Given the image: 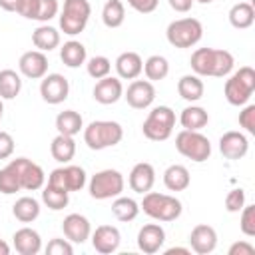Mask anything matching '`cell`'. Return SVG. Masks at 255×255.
I'll list each match as a JSON object with an SVG mask.
<instances>
[{"label": "cell", "instance_id": "obj_54", "mask_svg": "<svg viewBox=\"0 0 255 255\" xmlns=\"http://www.w3.org/2000/svg\"><path fill=\"white\" fill-rule=\"evenodd\" d=\"M195 2H201V4H209V2H213V0H195Z\"/></svg>", "mask_w": 255, "mask_h": 255}, {"label": "cell", "instance_id": "obj_50", "mask_svg": "<svg viewBox=\"0 0 255 255\" xmlns=\"http://www.w3.org/2000/svg\"><path fill=\"white\" fill-rule=\"evenodd\" d=\"M16 4L18 0H0V8L6 12H16Z\"/></svg>", "mask_w": 255, "mask_h": 255}, {"label": "cell", "instance_id": "obj_25", "mask_svg": "<svg viewBox=\"0 0 255 255\" xmlns=\"http://www.w3.org/2000/svg\"><path fill=\"white\" fill-rule=\"evenodd\" d=\"M203 92H205V86H203L201 78L195 76V74H185V76H181L179 82H177V94H179L185 102H189V104L199 102V100L203 98Z\"/></svg>", "mask_w": 255, "mask_h": 255}, {"label": "cell", "instance_id": "obj_38", "mask_svg": "<svg viewBox=\"0 0 255 255\" xmlns=\"http://www.w3.org/2000/svg\"><path fill=\"white\" fill-rule=\"evenodd\" d=\"M86 70H88V76H90V78L102 80V78L110 76V72H112V62H110V58H106V56H94V58L86 60Z\"/></svg>", "mask_w": 255, "mask_h": 255}, {"label": "cell", "instance_id": "obj_6", "mask_svg": "<svg viewBox=\"0 0 255 255\" xmlns=\"http://www.w3.org/2000/svg\"><path fill=\"white\" fill-rule=\"evenodd\" d=\"M92 16V6L88 0H64L60 12V30L68 36H78L86 30Z\"/></svg>", "mask_w": 255, "mask_h": 255}, {"label": "cell", "instance_id": "obj_37", "mask_svg": "<svg viewBox=\"0 0 255 255\" xmlns=\"http://www.w3.org/2000/svg\"><path fill=\"white\" fill-rule=\"evenodd\" d=\"M42 201H44V205L48 209L60 211V209H64L70 203V193L64 191V189H58V187H54L50 183H46L42 187Z\"/></svg>", "mask_w": 255, "mask_h": 255}, {"label": "cell", "instance_id": "obj_49", "mask_svg": "<svg viewBox=\"0 0 255 255\" xmlns=\"http://www.w3.org/2000/svg\"><path fill=\"white\" fill-rule=\"evenodd\" d=\"M167 2L175 12H189L193 6V0H167Z\"/></svg>", "mask_w": 255, "mask_h": 255}, {"label": "cell", "instance_id": "obj_36", "mask_svg": "<svg viewBox=\"0 0 255 255\" xmlns=\"http://www.w3.org/2000/svg\"><path fill=\"white\" fill-rule=\"evenodd\" d=\"M143 74H145V78L149 82H159V80L167 78V74H169V62L163 56L153 54V56H149L143 62Z\"/></svg>", "mask_w": 255, "mask_h": 255}, {"label": "cell", "instance_id": "obj_27", "mask_svg": "<svg viewBox=\"0 0 255 255\" xmlns=\"http://www.w3.org/2000/svg\"><path fill=\"white\" fill-rule=\"evenodd\" d=\"M32 44L40 52H52L54 48L60 46V32L50 24H40L32 32Z\"/></svg>", "mask_w": 255, "mask_h": 255}, {"label": "cell", "instance_id": "obj_11", "mask_svg": "<svg viewBox=\"0 0 255 255\" xmlns=\"http://www.w3.org/2000/svg\"><path fill=\"white\" fill-rule=\"evenodd\" d=\"M86 171L84 167L80 165H72V163H64V167H56L50 171L48 175V183L58 187V189H64L68 193L72 191H80L84 185H86Z\"/></svg>", "mask_w": 255, "mask_h": 255}, {"label": "cell", "instance_id": "obj_15", "mask_svg": "<svg viewBox=\"0 0 255 255\" xmlns=\"http://www.w3.org/2000/svg\"><path fill=\"white\" fill-rule=\"evenodd\" d=\"M219 151L223 157L227 159H243L249 151V139L243 131H237V129H231V131H225L221 137H219Z\"/></svg>", "mask_w": 255, "mask_h": 255}, {"label": "cell", "instance_id": "obj_46", "mask_svg": "<svg viewBox=\"0 0 255 255\" xmlns=\"http://www.w3.org/2000/svg\"><path fill=\"white\" fill-rule=\"evenodd\" d=\"M14 153V137L0 129V159H8Z\"/></svg>", "mask_w": 255, "mask_h": 255}, {"label": "cell", "instance_id": "obj_10", "mask_svg": "<svg viewBox=\"0 0 255 255\" xmlns=\"http://www.w3.org/2000/svg\"><path fill=\"white\" fill-rule=\"evenodd\" d=\"M8 163L16 171L22 189L36 191V189H42L46 185V173H44V169L38 163H34L32 159H28V157H16V159H10Z\"/></svg>", "mask_w": 255, "mask_h": 255}, {"label": "cell", "instance_id": "obj_22", "mask_svg": "<svg viewBox=\"0 0 255 255\" xmlns=\"http://www.w3.org/2000/svg\"><path fill=\"white\" fill-rule=\"evenodd\" d=\"M12 243L20 255H38L42 251V237L32 227H20L12 235Z\"/></svg>", "mask_w": 255, "mask_h": 255}, {"label": "cell", "instance_id": "obj_18", "mask_svg": "<svg viewBox=\"0 0 255 255\" xmlns=\"http://www.w3.org/2000/svg\"><path fill=\"white\" fill-rule=\"evenodd\" d=\"M189 245L191 251H195L197 255L213 253L217 247V231L207 223H199L189 233Z\"/></svg>", "mask_w": 255, "mask_h": 255}, {"label": "cell", "instance_id": "obj_14", "mask_svg": "<svg viewBox=\"0 0 255 255\" xmlns=\"http://www.w3.org/2000/svg\"><path fill=\"white\" fill-rule=\"evenodd\" d=\"M18 70L24 78L42 80L48 74V56L40 50H28L18 60Z\"/></svg>", "mask_w": 255, "mask_h": 255}, {"label": "cell", "instance_id": "obj_28", "mask_svg": "<svg viewBox=\"0 0 255 255\" xmlns=\"http://www.w3.org/2000/svg\"><path fill=\"white\" fill-rule=\"evenodd\" d=\"M255 22V8L251 2H243L239 0L237 4L231 6L229 10V24L237 30H247L251 28Z\"/></svg>", "mask_w": 255, "mask_h": 255}, {"label": "cell", "instance_id": "obj_24", "mask_svg": "<svg viewBox=\"0 0 255 255\" xmlns=\"http://www.w3.org/2000/svg\"><path fill=\"white\" fill-rule=\"evenodd\" d=\"M191 183V175L189 169L181 163H171L165 171H163V185L169 191H185Z\"/></svg>", "mask_w": 255, "mask_h": 255}, {"label": "cell", "instance_id": "obj_53", "mask_svg": "<svg viewBox=\"0 0 255 255\" xmlns=\"http://www.w3.org/2000/svg\"><path fill=\"white\" fill-rule=\"evenodd\" d=\"M2 114H4V104H2V98H0V122H2Z\"/></svg>", "mask_w": 255, "mask_h": 255}, {"label": "cell", "instance_id": "obj_51", "mask_svg": "<svg viewBox=\"0 0 255 255\" xmlns=\"http://www.w3.org/2000/svg\"><path fill=\"white\" fill-rule=\"evenodd\" d=\"M173 253H179V255H191V249H187V247H169V249H165V255H173Z\"/></svg>", "mask_w": 255, "mask_h": 255}, {"label": "cell", "instance_id": "obj_4", "mask_svg": "<svg viewBox=\"0 0 255 255\" xmlns=\"http://www.w3.org/2000/svg\"><path fill=\"white\" fill-rule=\"evenodd\" d=\"M253 92H255V70L251 66H241L237 72L229 76V80H225L223 86L225 100L237 108L249 104Z\"/></svg>", "mask_w": 255, "mask_h": 255}, {"label": "cell", "instance_id": "obj_3", "mask_svg": "<svg viewBox=\"0 0 255 255\" xmlns=\"http://www.w3.org/2000/svg\"><path fill=\"white\" fill-rule=\"evenodd\" d=\"M139 209L149 215L155 221H175L183 207L181 201L175 195H167V193H157V191H147L143 193V199L139 203Z\"/></svg>", "mask_w": 255, "mask_h": 255}, {"label": "cell", "instance_id": "obj_9", "mask_svg": "<svg viewBox=\"0 0 255 255\" xmlns=\"http://www.w3.org/2000/svg\"><path fill=\"white\" fill-rule=\"evenodd\" d=\"M126 187L124 175L118 169H102L98 173L92 175L90 183H88V191L94 199H114L118 195H122Z\"/></svg>", "mask_w": 255, "mask_h": 255}, {"label": "cell", "instance_id": "obj_30", "mask_svg": "<svg viewBox=\"0 0 255 255\" xmlns=\"http://www.w3.org/2000/svg\"><path fill=\"white\" fill-rule=\"evenodd\" d=\"M56 129L58 133H64V135H76L84 129V118L80 112L76 110H64L56 116Z\"/></svg>", "mask_w": 255, "mask_h": 255}, {"label": "cell", "instance_id": "obj_5", "mask_svg": "<svg viewBox=\"0 0 255 255\" xmlns=\"http://www.w3.org/2000/svg\"><path fill=\"white\" fill-rule=\"evenodd\" d=\"M175 128V112L169 106H155L141 124V131L151 141H165Z\"/></svg>", "mask_w": 255, "mask_h": 255}, {"label": "cell", "instance_id": "obj_34", "mask_svg": "<svg viewBox=\"0 0 255 255\" xmlns=\"http://www.w3.org/2000/svg\"><path fill=\"white\" fill-rule=\"evenodd\" d=\"M22 90V78L16 70H0V98L14 100Z\"/></svg>", "mask_w": 255, "mask_h": 255}, {"label": "cell", "instance_id": "obj_21", "mask_svg": "<svg viewBox=\"0 0 255 255\" xmlns=\"http://www.w3.org/2000/svg\"><path fill=\"white\" fill-rule=\"evenodd\" d=\"M128 183H129L131 191H135V193H141L143 195V193L151 191V187L155 183V169H153V165L147 163V161L135 163L131 167V171H129Z\"/></svg>", "mask_w": 255, "mask_h": 255}, {"label": "cell", "instance_id": "obj_20", "mask_svg": "<svg viewBox=\"0 0 255 255\" xmlns=\"http://www.w3.org/2000/svg\"><path fill=\"white\" fill-rule=\"evenodd\" d=\"M165 243V229L159 223H147L137 231V249L153 255L157 253Z\"/></svg>", "mask_w": 255, "mask_h": 255}, {"label": "cell", "instance_id": "obj_42", "mask_svg": "<svg viewBox=\"0 0 255 255\" xmlns=\"http://www.w3.org/2000/svg\"><path fill=\"white\" fill-rule=\"evenodd\" d=\"M243 205H245V191L241 187H235L225 195V209L229 213H239Z\"/></svg>", "mask_w": 255, "mask_h": 255}, {"label": "cell", "instance_id": "obj_8", "mask_svg": "<svg viewBox=\"0 0 255 255\" xmlns=\"http://www.w3.org/2000/svg\"><path fill=\"white\" fill-rule=\"evenodd\" d=\"M175 149L183 157H187L195 163H201V161H207L211 155V141L201 131L181 129L175 135Z\"/></svg>", "mask_w": 255, "mask_h": 255}, {"label": "cell", "instance_id": "obj_19", "mask_svg": "<svg viewBox=\"0 0 255 255\" xmlns=\"http://www.w3.org/2000/svg\"><path fill=\"white\" fill-rule=\"evenodd\" d=\"M94 100L102 106H112L116 104L120 98H124V86H122V80L120 78H114V76H106L102 80L96 82L94 90Z\"/></svg>", "mask_w": 255, "mask_h": 255}, {"label": "cell", "instance_id": "obj_7", "mask_svg": "<svg viewBox=\"0 0 255 255\" xmlns=\"http://www.w3.org/2000/svg\"><path fill=\"white\" fill-rule=\"evenodd\" d=\"M203 36V26L197 18H177L169 22L165 30V38L173 48H191L195 46Z\"/></svg>", "mask_w": 255, "mask_h": 255}, {"label": "cell", "instance_id": "obj_48", "mask_svg": "<svg viewBox=\"0 0 255 255\" xmlns=\"http://www.w3.org/2000/svg\"><path fill=\"white\" fill-rule=\"evenodd\" d=\"M227 253H229V255H253V253H255V247H253L249 241H235V243L229 247Z\"/></svg>", "mask_w": 255, "mask_h": 255}, {"label": "cell", "instance_id": "obj_2", "mask_svg": "<svg viewBox=\"0 0 255 255\" xmlns=\"http://www.w3.org/2000/svg\"><path fill=\"white\" fill-rule=\"evenodd\" d=\"M122 137L124 128L112 120H96L84 128V143L94 151L114 147L122 141Z\"/></svg>", "mask_w": 255, "mask_h": 255}, {"label": "cell", "instance_id": "obj_31", "mask_svg": "<svg viewBox=\"0 0 255 255\" xmlns=\"http://www.w3.org/2000/svg\"><path fill=\"white\" fill-rule=\"evenodd\" d=\"M50 153L56 161L60 163H70L76 155V141L72 135H64V133H58L52 143H50Z\"/></svg>", "mask_w": 255, "mask_h": 255}, {"label": "cell", "instance_id": "obj_1", "mask_svg": "<svg viewBox=\"0 0 255 255\" xmlns=\"http://www.w3.org/2000/svg\"><path fill=\"white\" fill-rule=\"evenodd\" d=\"M189 66L195 76H211V78H225L233 72L235 58L231 52L221 48H197L191 58Z\"/></svg>", "mask_w": 255, "mask_h": 255}, {"label": "cell", "instance_id": "obj_44", "mask_svg": "<svg viewBox=\"0 0 255 255\" xmlns=\"http://www.w3.org/2000/svg\"><path fill=\"white\" fill-rule=\"evenodd\" d=\"M239 126L247 133H255V104H245L239 112Z\"/></svg>", "mask_w": 255, "mask_h": 255}, {"label": "cell", "instance_id": "obj_17", "mask_svg": "<svg viewBox=\"0 0 255 255\" xmlns=\"http://www.w3.org/2000/svg\"><path fill=\"white\" fill-rule=\"evenodd\" d=\"M90 237H92L94 249L102 255L116 253L120 249V243H122V233L114 225H100V227H96V231H92Z\"/></svg>", "mask_w": 255, "mask_h": 255}, {"label": "cell", "instance_id": "obj_35", "mask_svg": "<svg viewBox=\"0 0 255 255\" xmlns=\"http://www.w3.org/2000/svg\"><path fill=\"white\" fill-rule=\"evenodd\" d=\"M126 20V6L122 0H108L102 8V22L108 28H120Z\"/></svg>", "mask_w": 255, "mask_h": 255}, {"label": "cell", "instance_id": "obj_39", "mask_svg": "<svg viewBox=\"0 0 255 255\" xmlns=\"http://www.w3.org/2000/svg\"><path fill=\"white\" fill-rule=\"evenodd\" d=\"M22 187H20V181H18V175H16V171L10 167V163L6 165V167H2L0 169V193H4V195H12V193H16V191H20Z\"/></svg>", "mask_w": 255, "mask_h": 255}, {"label": "cell", "instance_id": "obj_43", "mask_svg": "<svg viewBox=\"0 0 255 255\" xmlns=\"http://www.w3.org/2000/svg\"><path fill=\"white\" fill-rule=\"evenodd\" d=\"M72 253H74V247H72V241L68 239L54 237L46 245V255H72Z\"/></svg>", "mask_w": 255, "mask_h": 255}, {"label": "cell", "instance_id": "obj_52", "mask_svg": "<svg viewBox=\"0 0 255 255\" xmlns=\"http://www.w3.org/2000/svg\"><path fill=\"white\" fill-rule=\"evenodd\" d=\"M8 253H10V245L0 239V255H8Z\"/></svg>", "mask_w": 255, "mask_h": 255}, {"label": "cell", "instance_id": "obj_33", "mask_svg": "<svg viewBox=\"0 0 255 255\" xmlns=\"http://www.w3.org/2000/svg\"><path fill=\"white\" fill-rule=\"evenodd\" d=\"M12 213L18 221L22 223H32L38 219L40 215V201L30 197V195H24L20 199H16V203L12 205Z\"/></svg>", "mask_w": 255, "mask_h": 255}, {"label": "cell", "instance_id": "obj_23", "mask_svg": "<svg viewBox=\"0 0 255 255\" xmlns=\"http://www.w3.org/2000/svg\"><path fill=\"white\" fill-rule=\"evenodd\" d=\"M114 66L120 80H135L143 72V60L137 52H122L116 58Z\"/></svg>", "mask_w": 255, "mask_h": 255}, {"label": "cell", "instance_id": "obj_26", "mask_svg": "<svg viewBox=\"0 0 255 255\" xmlns=\"http://www.w3.org/2000/svg\"><path fill=\"white\" fill-rule=\"evenodd\" d=\"M179 124L183 129H193V131H201L207 124H209V114L205 108L201 106H187L181 110L179 114Z\"/></svg>", "mask_w": 255, "mask_h": 255}, {"label": "cell", "instance_id": "obj_12", "mask_svg": "<svg viewBox=\"0 0 255 255\" xmlns=\"http://www.w3.org/2000/svg\"><path fill=\"white\" fill-rule=\"evenodd\" d=\"M40 96L46 104L58 106L70 96V82L62 74H46L40 82Z\"/></svg>", "mask_w": 255, "mask_h": 255}, {"label": "cell", "instance_id": "obj_32", "mask_svg": "<svg viewBox=\"0 0 255 255\" xmlns=\"http://www.w3.org/2000/svg\"><path fill=\"white\" fill-rule=\"evenodd\" d=\"M112 213L118 221H133L139 215V203L133 197H126V195H118L112 201Z\"/></svg>", "mask_w": 255, "mask_h": 255}, {"label": "cell", "instance_id": "obj_47", "mask_svg": "<svg viewBox=\"0 0 255 255\" xmlns=\"http://www.w3.org/2000/svg\"><path fill=\"white\" fill-rule=\"evenodd\" d=\"M128 4L139 14H149V12H153L157 8L159 0H128Z\"/></svg>", "mask_w": 255, "mask_h": 255}, {"label": "cell", "instance_id": "obj_29", "mask_svg": "<svg viewBox=\"0 0 255 255\" xmlns=\"http://www.w3.org/2000/svg\"><path fill=\"white\" fill-rule=\"evenodd\" d=\"M60 60L64 62V66L68 68H80L86 64L88 60V52L86 46L78 40H68L64 42V46L60 48Z\"/></svg>", "mask_w": 255, "mask_h": 255}, {"label": "cell", "instance_id": "obj_13", "mask_svg": "<svg viewBox=\"0 0 255 255\" xmlns=\"http://www.w3.org/2000/svg\"><path fill=\"white\" fill-rule=\"evenodd\" d=\"M124 98L128 102V106H131L133 110H145L153 104L155 100V88L153 82L149 80H131V84L128 86V90H124Z\"/></svg>", "mask_w": 255, "mask_h": 255}, {"label": "cell", "instance_id": "obj_41", "mask_svg": "<svg viewBox=\"0 0 255 255\" xmlns=\"http://www.w3.org/2000/svg\"><path fill=\"white\" fill-rule=\"evenodd\" d=\"M239 229L247 237H255V205H243L241 209V219H239Z\"/></svg>", "mask_w": 255, "mask_h": 255}, {"label": "cell", "instance_id": "obj_16", "mask_svg": "<svg viewBox=\"0 0 255 255\" xmlns=\"http://www.w3.org/2000/svg\"><path fill=\"white\" fill-rule=\"evenodd\" d=\"M62 231L66 235L68 241L72 243H86L92 235V225H90V219L82 213H70L64 217L62 221Z\"/></svg>", "mask_w": 255, "mask_h": 255}, {"label": "cell", "instance_id": "obj_45", "mask_svg": "<svg viewBox=\"0 0 255 255\" xmlns=\"http://www.w3.org/2000/svg\"><path fill=\"white\" fill-rule=\"evenodd\" d=\"M36 6H38V0H18L16 12L26 20H34L36 18Z\"/></svg>", "mask_w": 255, "mask_h": 255}, {"label": "cell", "instance_id": "obj_40", "mask_svg": "<svg viewBox=\"0 0 255 255\" xmlns=\"http://www.w3.org/2000/svg\"><path fill=\"white\" fill-rule=\"evenodd\" d=\"M60 12V4L58 0H38V6H36V22H50L52 18H56Z\"/></svg>", "mask_w": 255, "mask_h": 255}]
</instances>
